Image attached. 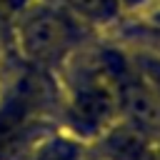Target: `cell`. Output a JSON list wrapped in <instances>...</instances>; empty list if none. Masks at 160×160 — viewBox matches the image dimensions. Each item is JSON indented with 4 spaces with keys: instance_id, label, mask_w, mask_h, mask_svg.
<instances>
[{
    "instance_id": "obj_3",
    "label": "cell",
    "mask_w": 160,
    "mask_h": 160,
    "mask_svg": "<svg viewBox=\"0 0 160 160\" xmlns=\"http://www.w3.org/2000/svg\"><path fill=\"white\" fill-rule=\"evenodd\" d=\"M75 5L85 12L100 15V12H110L112 10V0H75Z\"/></svg>"
},
{
    "instance_id": "obj_5",
    "label": "cell",
    "mask_w": 160,
    "mask_h": 160,
    "mask_svg": "<svg viewBox=\"0 0 160 160\" xmlns=\"http://www.w3.org/2000/svg\"><path fill=\"white\" fill-rule=\"evenodd\" d=\"M128 5H138V2H142V0H125Z\"/></svg>"
},
{
    "instance_id": "obj_1",
    "label": "cell",
    "mask_w": 160,
    "mask_h": 160,
    "mask_svg": "<svg viewBox=\"0 0 160 160\" xmlns=\"http://www.w3.org/2000/svg\"><path fill=\"white\" fill-rule=\"evenodd\" d=\"M68 25L50 10H38L22 22V45L32 58H48L62 48Z\"/></svg>"
},
{
    "instance_id": "obj_2",
    "label": "cell",
    "mask_w": 160,
    "mask_h": 160,
    "mask_svg": "<svg viewBox=\"0 0 160 160\" xmlns=\"http://www.w3.org/2000/svg\"><path fill=\"white\" fill-rule=\"evenodd\" d=\"M32 100H35V88L30 82H22L15 90V95L0 108V155L8 152L22 135V128L32 110Z\"/></svg>"
},
{
    "instance_id": "obj_4",
    "label": "cell",
    "mask_w": 160,
    "mask_h": 160,
    "mask_svg": "<svg viewBox=\"0 0 160 160\" xmlns=\"http://www.w3.org/2000/svg\"><path fill=\"white\" fill-rule=\"evenodd\" d=\"M40 160H72V152L68 148H62V145H55V148H48L40 155Z\"/></svg>"
}]
</instances>
